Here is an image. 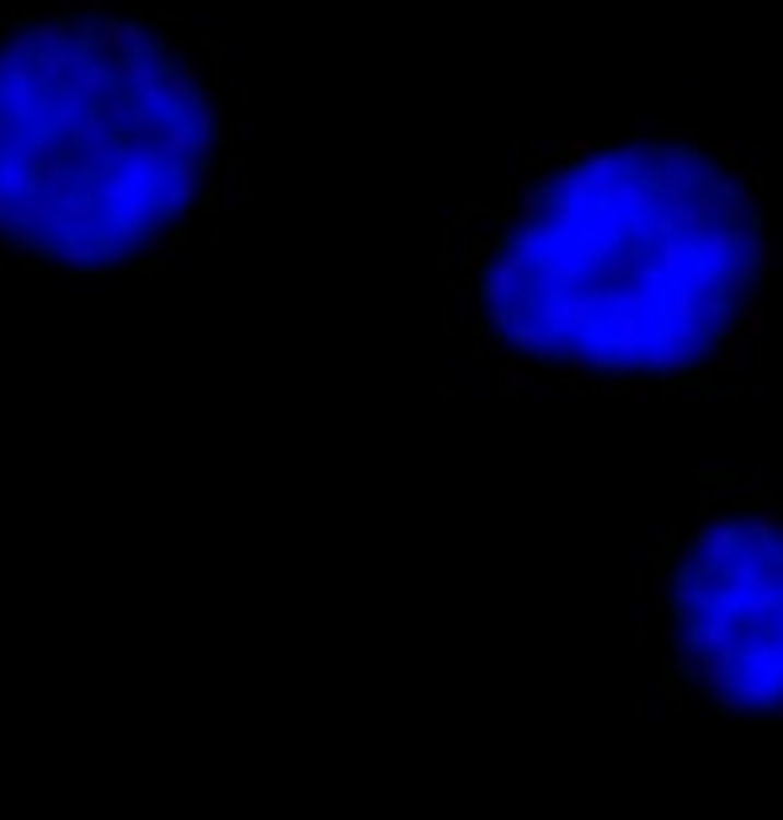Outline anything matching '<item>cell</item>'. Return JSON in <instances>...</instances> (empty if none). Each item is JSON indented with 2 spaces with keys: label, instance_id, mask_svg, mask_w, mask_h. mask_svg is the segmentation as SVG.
<instances>
[{
  "label": "cell",
  "instance_id": "cell-1",
  "mask_svg": "<svg viewBox=\"0 0 783 820\" xmlns=\"http://www.w3.org/2000/svg\"><path fill=\"white\" fill-rule=\"evenodd\" d=\"M666 133L619 144L608 187L506 192L491 235L464 241L454 320L506 389L560 373L597 400H656L703 378L736 384L762 336L757 272L783 267L757 203L714 181H661Z\"/></svg>",
  "mask_w": 783,
  "mask_h": 820
},
{
  "label": "cell",
  "instance_id": "cell-2",
  "mask_svg": "<svg viewBox=\"0 0 783 820\" xmlns=\"http://www.w3.org/2000/svg\"><path fill=\"white\" fill-rule=\"evenodd\" d=\"M656 671L682 708L783 719V495L703 501L651 597Z\"/></svg>",
  "mask_w": 783,
  "mask_h": 820
},
{
  "label": "cell",
  "instance_id": "cell-3",
  "mask_svg": "<svg viewBox=\"0 0 783 820\" xmlns=\"http://www.w3.org/2000/svg\"><path fill=\"white\" fill-rule=\"evenodd\" d=\"M603 144H608V139H592V133H581V139H571V144H560V161L581 165V161H592V155H597Z\"/></svg>",
  "mask_w": 783,
  "mask_h": 820
}]
</instances>
